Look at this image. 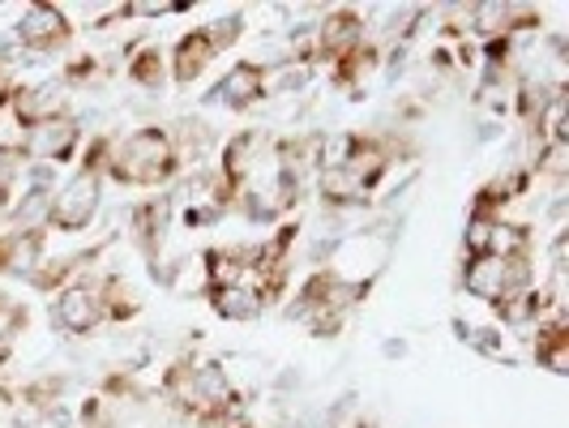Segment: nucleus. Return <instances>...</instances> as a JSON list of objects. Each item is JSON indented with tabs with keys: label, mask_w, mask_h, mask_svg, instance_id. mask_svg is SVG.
Here are the masks:
<instances>
[{
	"label": "nucleus",
	"mask_w": 569,
	"mask_h": 428,
	"mask_svg": "<svg viewBox=\"0 0 569 428\" xmlns=\"http://www.w3.org/2000/svg\"><path fill=\"white\" fill-rule=\"evenodd\" d=\"M176 171V146L163 129H142L112 155V176L120 185H163Z\"/></svg>",
	"instance_id": "nucleus-1"
},
{
	"label": "nucleus",
	"mask_w": 569,
	"mask_h": 428,
	"mask_svg": "<svg viewBox=\"0 0 569 428\" xmlns=\"http://www.w3.org/2000/svg\"><path fill=\"white\" fill-rule=\"evenodd\" d=\"M462 283H467L471 296H480L488 305H501V300H510L513 291L527 283V261L522 257H492V253L471 257Z\"/></svg>",
	"instance_id": "nucleus-2"
},
{
	"label": "nucleus",
	"mask_w": 569,
	"mask_h": 428,
	"mask_svg": "<svg viewBox=\"0 0 569 428\" xmlns=\"http://www.w3.org/2000/svg\"><path fill=\"white\" fill-rule=\"evenodd\" d=\"M99 210V176L94 168H82L64 189H60L52 206H48V219L57 223L60 231H82Z\"/></svg>",
	"instance_id": "nucleus-3"
},
{
	"label": "nucleus",
	"mask_w": 569,
	"mask_h": 428,
	"mask_svg": "<svg viewBox=\"0 0 569 428\" xmlns=\"http://www.w3.org/2000/svg\"><path fill=\"white\" fill-rule=\"evenodd\" d=\"M69 18L60 13V9H48V4H30L27 13H22V22H18V39L34 48V52H57L69 43Z\"/></svg>",
	"instance_id": "nucleus-4"
},
{
	"label": "nucleus",
	"mask_w": 569,
	"mask_h": 428,
	"mask_svg": "<svg viewBox=\"0 0 569 428\" xmlns=\"http://www.w3.org/2000/svg\"><path fill=\"white\" fill-rule=\"evenodd\" d=\"M261 90H266V73H261V64L240 60V64H231L228 69V78L214 86V99H219V103H228L231 112H244L249 103L261 99Z\"/></svg>",
	"instance_id": "nucleus-5"
},
{
	"label": "nucleus",
	"mask_w": 569,
	"mask_h": 428,
	"mask_svg": "<svg viewBox=\"0 0 569 428\" xmlns=\"http://www.w3.org/2000/svg\"><path fill=\"white\" fill-rule=\"evenodd\" d=\"M99 313H103V305H99V291L94 287H69L57 300V309H52L57 326L69 330V335H86L99 321Z\"/></svg>",
	"instance_id": "nucleus-6"
},
{
	"label": "nucleus",
	"mask_w": 569,
	"mask_h": 428,
	"mask_svg": "<svg viewBox=\"0 0 569 428\" xmlns=\"http://www.w3.org/2000/svg\"><path fill=\"white\" fill-rule=\"evenodd\" d=\"M73 138H78V125L64 120V116H52V120H43V125L30 129L22 155H34V159H60V155H69Z\"/></svg>",
	"instance_id": "nucleus-7"
},
{
	"label": "nucleus",
	"mask_w": 569,
	"mask_h": 428,
	"mask_svg": "<svg viewBox=\"0 0 569 428\" xmlns=\"http://www.w3.org/2000/svg\"><path fill=\"white\" fill-rule=\"evenodd\" d=\"M266 309V291L253 283H223L214 287V313L228 317V321H249V317H257Z\"/></svg>",
	"instance_id": "nucleus-8"
},
{
	"label": "nucleus",
	"mask_w": 569,
	"mask_h": 428,
	"mask_svg": "<svg viewBox=\"0 0 569 428\" xmlns=\"http://www.w3.org/2000/svg\"><path fill=\"white\" fill-rule=\"evenodd\" d=\"M219 57L214 52V43H210V34L206 30H193V34H184L180 39V48H176V82L180 86H189V82H198L201 73H206V64Z\"/></svg>",
	"instance_id": "nucleus-9"
},
{
	"label": "nucleus",
	"mask_w": 569,
	"mask_h": 428,
	"mask_svg": "<svg viewBox=\"0 0 569 428\" xmlns=\"http://www.w3.org/2000/svg\"><path fill=\"white\" fill-rule=\"evenodd\" d=\"M360 18L351 13V9H342L335 18H326V27H321V52L326 57H356V48H360Z\"/></svg>",
	"instance_id": "nucleus-10"
},
{
	"label": "nucleus",
	"mask_w": 569,
	"mask_h": 428,
	"mask_svg": "<svg viewBox=\"0 0 569 428\" xmlns=\"http://www.w3.org/2000/svg\"><path fill=\"white\" fill-rule=\"evenodd\" d=\"M57 108H60V86H34V90H22V99H18V120H27L30 129H34V125L52 120Z\"/></svg>",
	"instance_id": "nucleus-11"
},
{
	"label": "nucleus",
	"mask_w": 569,
	"mask_h": 428,
	"mask_svg": "<svg viewBox=\"0 0 569 428\" xmlns=\"http://www.w3.org/2000/svg\"><path fill=\"white\" fill-rule=\"evenodd\" d=\"M536 356H540L543 365L552 372H569V335L566 326H548L536 342Z\"/></svg>",
	"instance_id": "nucleus-12"
},
{
	"label": "nucleus",
	"mask_w": 569,
	"mask_h": 428,
	"mask_svg": "<svg viewBox=\"0 0 569 428\" xmlns=\"http://www.w3.org/2000/svg\"><path fill=\"white\" fill-rule=\"evenodd\" d=\"M163 223H168V201H150V206L138 210L133 228H138L146 249H154V240H163Z\"/></svg>",
	"instance_id": "nucleus-13"
},
{
	"label": "nucleus",
	"mask_w": 569,
	"mask_h": 428,
	"mask_svg": "<svg viewBox=\"0 0 569 428\" xmlns=\"http://www.w3.org/2000/svg\"><path fill=\"white\" fill-rule=\"evenodd\" d=\"M240 27H244V18H240V13H231V18H223V22H214V30H206V34H210V43H214V52H223L228 43H236V39H240Z\"/></svg>",
	"instance_id": "nucleus-14"
},
{
	"label": "nucleus",
	"mask_w": 569,
	"mask_h": 428,
	"mask_svg": "<svg viewBox=\"0 0 569 428\" xmlns=\"http://www.w3.org/2000/svg\"><path fill=\"white\" fill-rule=\"evenodd\" d=\"M488 240H492V219H471V228H467V249L476 257H485L488 253Z\"/></svg>",
	"instance_id": "nucleus-15"
},
{
	"label": "nucleus",
	"mask_w": 569,
	"mask_h": 428,
	"mask_svg": "<svg viewBox=\"0 0 569 428\" xmlns=\"http://www.w3.org/2000/svg\"><path fill=\"white\" fill-rule=\"evenodd\" d=\"M18 168H22V150H13V146H0V198H4V189L13 185Z\"/></svg>",
	"instance_id": "nucleus-16"
},
{
	"label": "nucleus",
	"mask_w": 569,
	"mask_h": 428,
	"mask_svg": "<svg viewBox=\"0 0 569 428\" xmlns=\"http://www.w3.org/2000/svg\"><path fill=\"white\" fill-rule=\"evenodd\" d=\"M154 60H159V57L150 52V57H142L138 64H133V78H138L142 86H159V78H163V69H159Z\"/></svg>",
	"instance_id": "nucleus-17"
},
{
	"label": "nucleus",
	"mask_w": 569,
	"mask_h": 428,
	"mask_svg": "<svg viewBox=\"0 0 569 428\" xmlns=\"http://www.w3.org/2000/svg\"><path fill=\"white\" fill-rule=\"evenodd\" d=\"M543 171H552V176L566 171V142H548V150H543Z\"/></svg>",
	"instance_id": "nucleus-18"
}]
</instances>
